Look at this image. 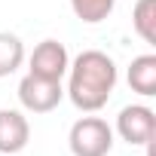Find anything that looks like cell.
<instances>
[{
	"mask_svg": "<svg viewBox=\"0 0 156 156\" xmlns=\"http://www.w3.org/2000/svg\"><path fill=\"white\" fill-rule=\"evenodd\" d=\"M116 61L101 49H86L67 64V98L76 110L98 113L116 89Z\"/></svg>",
	"mask_w": 156,
	"mask_h": 156,
	"instance_id": "cell-1",
	"label": "cell"
},
{
	"mask_svg": "<svg viewBox=\"0 0 156 156\" xmlns=\"http://www.w3.org/2000/svg\"><path fill=\"white\" fill-rule=\"evenodd\" d=\"M67 147L73 156H107L113 150V129L101 116H83L70 126Z\"/></svg>",
	"mask_w": 156,
	"mask_h": 156,
	"instance_id": "cell-2",
	"label": "cell"
},
{
	"mask_svg": "<svg viewBox=\"0 0 156 156\" xmlns=\"http://www.w3.org/2000/svg\"><path fill=\"white\" fill-rule=\"evenodd\" d=\"M61 98H64L61 80H43V76L25 73L19 83V101L28 113H49L61 104Z\"/></svg>",
	"mask_w": 156,
	"mask_h": 156,
	"instance_id": "cell-3",
	"label": "cell"
},
{
	"mask_svg": "<svg viewBox=\"0 0 156 156\" xmlns=\"http://www.w3.org/2000/svg\"><path fill=\"white\" fill-rule=\"evenodd\" d=\"M116 132L126 144L150 147L153 138H156V113L147 104H129L116 116Z\"/></svg>",
	"mask_w": 156,
	"mask_h": 156,
	"instance_id": "cell-4",
	"label": "cell"
},
{
	"mask_svg": "<svg viewBox=\"0 0 156 156\" xmlns=\"http://www.w3.org/2000/svg\"><path fill=\"white\" fill-rule=\"evenodd\" d=\"M28 73L34 76H43V80H61L67 73V64H70V55L64 49L61 40H43L34 46L31 58H28Z\"/></svg>",
	"mask_w": 156,
	"mask_h": 156,
	"instance_id": "cell-5",
	"label": "cell"
},
{
	"mask_svg": "<svg viewBox=\"0 0 156 156\" xmlns=\"http://www.w3.org/2000/svg\"><path fill=\"white\" fill-rule=\"evenodd\" d=\"M31 141V126H28V116L22 110H12V107H3L0 110V153H19L25 150Z\"/></svg>",
	"mask_w": 156,
	"mask_h": 156,
	"instance_id": "cell-6",
	"label": "cell"
},
{
	"mask_svg": "<svg viewBox=\"0 0 156 156\" xmlns=\"http://www.w3.org/2000/svg\"><path fill=\"white\" fill-rule=\"evenodd\" d=\"M126 80H129L132 92H138V95H144V98L156 95V55H150V52H147V55L132 58Z\"/></svg>",
	"mask_w": 156,
	"mask_h": 156,
	"instance_id": "cell-7",
	"label": "cell"
},
{
	"mask_svg": "<svg viewBox=\"0 0 156 156\" xmlns=\"http://www.w3.org/2000/svg\"><path fill=\"white\" fill-rule=\"evenodd\" d=\"M132 28H135V34L144 43L156 46V0H138V3H135V9H132Z\"/></svg>",
	"mask_w": 156,
	"mask_h": 156,
	"instance_id": "cell-8",
	"label": "cell"
},
{
	"mask_svg": "<svg viewBox=\"0 0 156 156\" xmlns=\"http://www.w3.org/2000/svg\"><path fill=\"white\" fill-rule=\"evenodd\" d=\"M22 61H25V43L9 31H0V76L16 73Z\"/></svg>",
	"mask_w": 156,
	"mask_h": 156,
	"instance_id": "cell-9",
	"label": "cell"
},
{
	"mask_svg": "<svg viewBox=\"0 0 156 156\" xmlns=\"http://www.w3.org/2000/svg\"><path fill=\"white\" fill-rule=\"evenodd\" d=\"M113 6H116V0H70L73 16L86 25H98V22L110 19Z\"/></svg>",
	"mask_w": 156,
	"mask_h": 156,
	"instance_id": "cell-10",
	"label": "cell"
}]
</instances>
